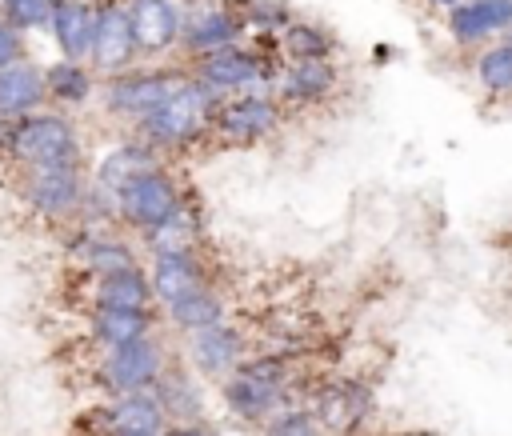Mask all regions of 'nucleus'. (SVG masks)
Here are the masks:
<instances>
[{
	"instance_id": "18",
	"label": "nucleus",
	"mask_w": 512,
	"mask_h": 436,
	"mask_svg": "<svg viewBox=\"0 0 512 436\" xmlns=\"http://www.w3.org/2000/svg\"><path fill=\"white\" fill-rule=\"evenodd\" d=\"M132 40L140 56H164L180 40V4L176 0H124Z\"/></svg>"
},
{
	"instance_id": "30",
	"label": "nucleus",
	"mask_w": 512,
	"mask_h": 436,
	"mask_svg": "<svg viewBox=\"0 0 512 436\" xmlns=\"http://www.w3.org/2000/svg\"><path fill=\"white\" fill-rule=\"evenodd\" d=\"M476 80L492 92V96H508L512 92V44L500 40L488 52H480L476 60Z\"/></svg>"
},
{
	"instance_id": "26",
	"label": "nucleus",
	"mask_w": 512,
	"mask_h": 436,
	"mask_svg": "<svg viewBox=\"0 0 512 436\" xmlns=\"http://www.w3.org/2000/svg\"><path fill=\"white\" fill-rule=\"evenodd\" d=\"M136 240H140V248H144L148 256H160V252H192V248H200V240H204V224H200V212H196L192 196H188L168 220H160L156 228L140 232Z\"/></svg>"
},
{
	"instance_id": "8",
	"label": "nucleus",
	"mask_w": 512,
	"mask_h": 436,
	"mask_svg": "<svg viewBox=\"0 0 512 436\" xmlns=\"http://www.w3.org/2000/svg\"><path fill=\"white\" fill-rule=\"evenodd\" d=\"M168 368V348L164 340L152 332V336H140L132 344H120V348H108L96 364V384L108 392V396H120V392H148L160 372Z\"/></svg>"
},
{
	"instance_id": "16",
	"label": "nucleus",
	"mask_w": 512,
	"mask_h": 436,
	"mask_svg": "<svg viewBox=\"0 0 512 436\" xmlns=\"http://www.w3.org/2000/svg\"><path fill=\"white\" fill-rule=\"evenodd\" d=\"M68 256L80 260V268L88 276H104V272H120V268L140 264L132 240H124L116 228H88V224H72Z\"/></svg>"
},
{
	"instance_id": "36",
	"label": "nucleus",
	"mask_w": 512,
	"mask_h": 436,
	"mask_svg": "<svg viewBox=\"0 0 512 436\" xmlns=\"http://www.w3.org/2000/svg\"><path fill=\"white\" fill-rule=\"evenodd\" d=\"M432 4H444V8H452V4H460V0H432Z\"/></svg>"
},
{
	"instance_id": "21",
	"label": "nucleus",
	"mask_w": 512,
	"mask_h": 436,
	"mask_svg": "<svg viewBox=\"0 0 512 436\" xmlns=\"http://www.w3.org/2000/svg\"><path fill=\"white\" fill-rule=\"evenodd\" d=\"M92 20H96V4L92 0H52L44 32H52V40L60 48V60H84L88 64Z\"/></svg>"
},
{
	"instance_id": "5",
	"label": "nucleus",
	"mask_w": 512,
	"mask_h": 436,
	"mask_svg": "<svg viewBox=\"0 0 512 436\" xmlns=\"http://www.w3.org/2000/svg\"><path fill=\"white\" fill-rule=\"evenodd\" d=\"M184 80H188V68H180V64H156V68L132 64L128 72L104 76L100 88H96V100H100V108L108 116H116L124 124H136L156 104H164Z\"/></svg>"
},
{
	"instance_id": "20",
	"label": "nucleus",
	"mask_w": 512,
	"mask_h": 436,
	"mask_svg": "<svg viewBox=\"0 0 512 436\" xmlns=\"http://www.w3.org/2000/svg\"><path fill=\"white\" fill-rule=\"evenodd\" d=\"M152 396L160 400L164 408V420L168 424H188V420H204V388H200V376L184 364H172L160 372V380L152 384Z\"/></svg>"
},
{
	"instance_id": "6",
	"label": "nucleus",
	"mask_w": 512,
	"mask_h": 436,
	"mask_svg": "<svg viewBox=\"0 0 512 436\" xmlns=\"http://www.w3.org/2000/svg\"><path fill=\"white\" fill-rule=\"evenodd\" d=\"M184 200H188V192H184V184L176 180V172H172L168 164H156V168L132 176V180L112 196L116 228L140 236V232L156 228L160 220H168Z\"/></svg>"
},
{
	"instance_id": "34",
	"label": "nucleus",
	"mask_w": 512,
	"mask_h": 436,
	"mask_svg": "<svg viewBox=\"0 0 512 436\" xmlns=\"http://www.w3.org/2000/svg\"><path fill=\"white\" fill-rule=\"evenodd\" d=\"M160 436H212V428L204 420H188V424H164Z\"/></svg>"
},
{
	"instance_id": "14",
	"label": "nucleus",
	"mask_w": 512,
	"mask_h": 436,
	"mask_svg": "<svg viewBox=\"0 0 512 436\" xmlns=\"http://www.w3.org/2000/svg\"><path fill=\"white\" fill-rule=\"evenodd\" d=\"M164 408L160 400L148 392H120L108 396L96 408V428L100 436H160L164 432Z\"/></svg>"
},
{
	"instance_id": "11",
	"label": "nucleus",
	"mask_w": 512,
	"mask_h": 436,
	"mask_svg": "<svg viewBox=\"0 0 512 436\" xmlns=\"http://www.w3.org/2000/svg\"><path fill=\"white\" fill-rule=\"evenodd\" d=\"M248 356V340L232 320L196 328L184 336V364L200 376V380H224L228 372H236Z\"/></svg>"
},
{
	"instance_id": "27",
	"label": "nucleus",
	"mask_w": 512,
	"mask_h": 436,
	"mask_svg": "<svg viewBox=\"0 0 512 436\" xmlns=\"http://www.w3.org/2000/svg\"><path fill=\"white\" fill-rule=\"evenodd\" d=\"M88 300H92V308H156L152 288H148V272L140 264L92 276Z\"/></svg>"
},
{
	"instance_id": "2",
	"label": "nucleus",
	"mask_w": 512,
	"mask_h": 436,
	"mask_svg": "<svg viewBox=\"0 0 512 436\" xmlns=\"http://www.w3.org/2000/svg\"><path fill=\"white\" fill-rule=\"evenodd\" d=\"M288 388H292V380H288L284 352L244 356V364L220 380L224 408L244 424H264L272 412H280L288 404Z\"/></svg>"
},
{
	"instance_id": "28",
	"label": "nucleus",
	"mask_w": 512,
	"mask_h": 436,
	"mask_svg": "<svg viewBox=\"0 0 512 436\" xmlns=\"http://www.w3.org/2000/svg\"><path fill=\"white\" fill-rule=\"evenodd\" d=\"M164 320H168V328H176L180 336H188L196 328H208V324L228 320V304H224V296L212 284H204V288H196V292L164 304Z\"/></svg>"
},
{
	"instance_id": "13",
	"label": "nucleus",
	"mask_w": 512,
	"mask_h": 436,
	"mask_svg": "<svg viewBox=\"0 0 512 436\" xmlns=\"http://www.w3.org/2000/svg\"><path fill=\"white\" fill-rule=\"evenodd\" d=\"M336 64L332 60H280L272 64V80L268 92L288 108H308L320 104L336 92Z\"/></svg>"
},
{
	"instance_id": "15",
	"label": "nucleus",
	"mask_w": 512,
	"mask_h": 436,
	"mask_svg": "<svg viewBox=\"0 0 512 436\" xmlns=\"http://www.w3.org/2000/svg\"><path fill=\"white\" fill-rule=\"evenodd\" d=\"M240 36H244L240 12L224 8V4H208V8H196V12L180 16V40H176V48L196 60V56H208L216 48L240 44Z\"/></svg>"
},
{
	"instance_id": "19",
	"label": "nucleus",
	"mask_w": 512,
	"mask_h": 436,
	"mask_svg": "<svg viewBox=\"0 0 512 436\" xmlns=\"http://www.w3.org/2000/svg\"><path fill=\"white\" fill-rule=\"evenodd\" d=\"M156 164H164V156H156L144 140L128 136V140H120V144H112V148H104L96 156V164L88 168V184L108 192V196H116L132 176H140V172H148Z\"/></svg>"
},
{
	"instance_id": "32",
	"label": "nucleus",
	"mask_w": 512,
	"mask_h": 436,
	"mask_svg": "<svg viewBox=\"0 0 512 436\" xmlns=\"http://www.w3.org/2000/svg\"><path fill=\"white\" fill-rule=\"evenodd\" d=\"M260 436H320V428H316V420H312L308 408L284 404L280 412H272V416L264 420V432H260Z\"/></svg>"
},
{
	"instance_id": "25",
	"label": "nucleus",
	"mask_w": 512,
	"mask_h": 436,
	"mask_svg": "<svg viewBox=\"0 0 512 436\" xmlns=\"http://www.w3.org/2000/svg\"><path fill=\"white\" fill-rule=\"evenodd\" d=\"M152 332H156V308H92L88 312V336L100 344V352L132 344Z\"/></svg>"
},
{
	"instance_id": "22",
	"label": "nucleus",
	"mask_w": 512,
	"mask_h": 436,
	"mask_svg": "<svg viewBox=\"0 0 512 436\" xmlns=\"http://www.w3.org/2000/svg\"><path fill=\"white\" fill-rule=\"evenodd\" d=\"M44 64L32 56L0 68V120H20L36 108H44Z\"/></svg>"
},
{
	"instance_id": "12",
	"label": "nucleus",
	"mask_w": 512,
	"mask_h": 436,
	"mask_svg": "<svg viewBox=\"0 0 512 436\" xmlns=\"http://www.w3.org/2000/svg\"><path fill=\"white\" fill-rule=\"evenodd\" d=\"M372 408H376V396L356 376H340V380L320 384L316 396H312V404H308L316 428L320 432H340V436L344 432H356L372 416Z\"/></svg>"
},
{
	"instance_id": "31",
	"label": "nucleus",
	"mask_w": 512,
	"mask_h": 436,
	"mask_svg": "<svg viewBox=\"0 0 512 436\" xmlns=\"http://www.w3.org/2000/svg\"><path fill=\"white\" fill-rule=\"evenodd\" d=\"M48 12H52V0H0V16L24 36L48 28Z\"/></svg>"
},
{
	"instance_id": "37",
	"label": "nucleus",
	"mask_w": 512,
	"mask_h": 436,
	"mask_svg": "<svg viewBox=\"0 0 512 436\" xmlns=\"http://www.w3.org/2000/svg\"><path fill=\"white\" fill-rule=\"evenodd\" d=\"M404 436H416V432H404Z\"/></svg>"
},
{
	"instance_id": "17",
	"label": "nucleus",
	"mask_w": 512,
	"mask_h": 436,
	"mask_svg": "<svg viewBox=\"0 0 512 436\" xmlns=\"http://www.w3.org/2000/svg\"><path fill=\"white\" fill-rule=\"evenodd\" d=\"M148 288H152V300L164 308L204 284L208 280V264H204V252L192 248V252H160V256H148Z\"/></svg>"
},
{
	"instance_id": "9",
	"label": "nucleus",
	"mask_w": 512,
	"mask_h": 436,
	"mask_svg": "<svg viewBox=\"0 0 512 436\" xmlns=\"http://www.w3.org/2000/svg\"><path fill=\"white\" fill-rule=\"evenodd\" d=\"M192 80H200L208 92L216 96H236V92H268L272 80V60H264L260 52H248L240 44L216 48L208 56H196L188 64Z\"/></svg>"
},
{
	"instance_id": "7",
	"label": "nucleus",
	"mask_w": 512,
	"mask_h": 436,
	"mask_svg": "<svg viewBox=\"0 0 512 436\" xmlns=\"http://www.w3.org/2000/svg\"><path fill=\"white\" fill-rule=\"evenodd\" d=\"M284 120V104L272 92H236L220 96L212 112V136L228 148H248L272 136Z\"/></svg>"
},
{
	"instance_id": "3",
	"label": "nucleus",
	"mask_w": 512,
	"mask_h": 436,
	"mask_svg": "<svg viewBox=\"0 0 512 436\" xmlns=\"http://www.w3.org/2000/svg\"><path fill=\"white\" fill-rule=\"evenodd\" d=\"M4 164L24 168V164H88V160H84V140L72 116L44 104L12 124Z\"/></svg>"
},
{
	"instance_id": "33",
	"label": "nucleus",
	"mask_w": 512,
	"mask_h": 436,
	"mask_svg": "<svg viewBox=\"0 0 512 436\" xmlns=\"http://www.w3.org/2000/svg\"><path fill=\"white\" fill-rule=\"evenodd\" d=\"M24 56H28V48H24V32H16V28L0 16V68L16 64V60H24Z\"/></svg>"
},
{
	"instance_id": "24",
	"label": "nucleus",
	"mask_w": 512,
	"mask_h": 436,
	"mask_svg": "<svg viewBox=\"0 0 512 436\" xmlns=\"http://www.w3.org/2000/svg\"><path fill=\"white\" fill-rule=\"evenodd\" d=\"M512 24V0H460L448 12V32L456 44H480Z\"/></svg>"
},
{
	"instance_id": "23",
	"label": "nucleus",
	"mask_w": 512,
	"mask_h": 436,
	"mask_svg": "<svg viewBox=\"0 0 512 436\" xmlns=\"http://www.w3.org/2000/svg\"><path fill=\"white\" fill-rule=\"evenodd\" d=\"M96 88H100V76L84 64V60H52L44 64V100L48 108H84L96 100Z\"/></svg>"
},
{
	"instance_id": "29",
	"label": "nucleus",
	"mask_w": 512,
	"mask_h": 436,
	"mask_svg": "<svg viewBox=\"0 0 512 436\" xmlns=\"http://www.w3.org/2000/svg\"><path fill=\"white\" fill-rule=\"evenodd\" d=\"M280 48H284V60H328L332 56V36L316 24L288 20L280 28Z\"/></svg>"
},
{
	"instance_id": "4",
	"label": "nucleus",
	"mask_w": 512,
	"mask_h": 436,
	"mask_svg": "<svg viewBox=\"0 0 512 436\" xmlns=\"http://www.w3.org/2000/svg\"><path fill=\"white\" fill-rule=\"evenodd\" d=\"M12 188L32 216L72 228L88 196V164H24L12 168Z\"/></svg>"
},
{
	"instance_id": "35",
	"label": "nucleus",
	"mask_w": 512,
	"mask_h": 436,
	"mask_svg": "<svg viewBox=\"0 0 512 436\" xmlns=\"http://www.w3.org/2000/svg\"><path fill=\"white\" fill-rule=\"evenodd\" d=\"M12 124H16V120H0V160H4V152H8V136H12Z\"/></svg>"
},
{
	"instance_id": "1",
	"label": "nucleus",
	"mask_w": 512,
	"mask_h": 436,
	"mask_svg": "<svg viewBox=\"0 0 512 436\" xmlns=\"http://www.w3.org/2000/svg\"><path fill=\"white\" fill-rule=\"evenodd\" d=\"M216 92H208L200 80H188L164 100L156 104L144 120L132 124V136L144 140L156 156H180L188 148H196L200 140L212 136V112H216Z\"/></svg>"
},
{
	"instance_id": "10",
	"label": "nucleus",
	"mask_w": 512,
	"mask_h": 436,
	"mask_svg": "<svg viewBox=\"0 0 512 436\" xmlns=\"http://www.w3.org/2000/svg\"><path fill=\"white\" fill-rule=\"evenodd\" d=\"M96 4V20H92V44H88V68L104 80L116 72H128L140 52L132 40V24L124 12V0H92Z\"/></svg>"
}]
</instances>
